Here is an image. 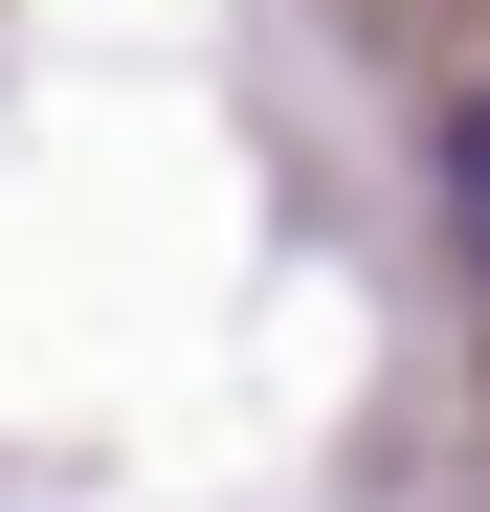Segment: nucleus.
Instances as JSON below:
<instances>
[{
  "mask_svg": "<svg viewBox=\"0 0 490 512\" xmlns=\"http://www.w3.org/2000/svg\"><path fill=\"white\" fill-rule=\"evenodd\" d=\"M446 245H468V290H490V67L446 90Z\"/></svg>",
  "mask_w": 490,
  "mask_h": 512,
  "instance_id": "obj_1",
  "label": "nucleus"
},
{
  "mask_svg": "<svg viewBox=\"0 0 490 512\" xmlns=\"http://www.w3.org/2000/svg\"><path fill=\"white\" fill-rule=\"evenodd\" d=\"M357 23H379L401 67H446V90H468V67H490V0H357Z\"/></svg>",
  "mask_w": 490,
  "mask_h": 512,
  "instance_id": "obj_2",
  "label": "nucleus"
}]
</instances>
